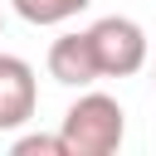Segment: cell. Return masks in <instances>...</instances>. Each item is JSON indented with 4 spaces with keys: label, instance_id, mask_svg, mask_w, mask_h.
<instances>
[{
    "label": "cell",
    "instance_id": "6da1fadb",
    "mask_svg": "<svg viewBox=\"0 0 156 156\" xmlns=\"http://www.w3.org/2000/svg\"><path fill=\"white\" fill-rule=\"evenodd\" d=\"M58 136H63L68 156H112L127 136V112L107 93H83L78 102H68Z\"/></svg>",
    "mask_w": 156,
    "mask_h": 156
},
{
    "label": "cell",
    "instance_id": "7a4b0ae2",
    "mask_svg": "<svg viewBox=\"0 0 156 156\" xmlns=\"http://www.w3.org/2000/svg\"><path fill=\"white\" fill-rule=\"evenodd\" d=\"M93 44H98V63H102V78H132L146 68L151 58V39L136 20L127 15H102L98 24H88Z\"/></svg>",
    "mask_w": 156,
    "mask_h": 156
},
{
    "label": "cell",
    "instance_id": "3957f363",
    "mask_svg": "<svg viewBox=\"0 0 156 156\" xmlns=\"http://www.w3.org/2000/svg\"><path fill=\"white\" fill-rule=\"evenodd\" d=\"M49 78L63 83V88H93L102 78V63H98V44L88 29H68L49 44Z\"/></svg>",
    "mask_w": 156,
    "mask_h": 156
},
{
    "label": "cell",
    "instance_id": "277c9868",
    "mask_svg": "<svg viewBox=\"0 0 156 156\" xmlns=\"http://www.w3.org/2000/svg\"><path fill=\"white\" fill-rule=\"evenodd\" d=\"M39 107V83L34 68L20 54H0V132L5 127H24Z\"/></svg>",
    "mask_w": 156,
    "mask_h": 156
},
{
    "label": "cell",
    "instance_id": "5b68a950",
    "mask_svg": "<svg viewBox=\"0 0 156 156\" xmlns=\"http://www.w3.org/2000/svg\"><path fill=\"white\" fill-rule=\"evenodd\" d=\"M10 5H15V15L24 24H63L78 10H88L93 0H10Z\"/></svg>",
    "mask_w": 156,
    "mask_h": 156
},
{
    "label": "cell",
    "instance_id": "8992f818",
    "mask_svg": "<svg viewBox=\"0 0 156 156\" xmlns=\"http://www.w3.org/2000/svg\"><path fill=\"white\" fill-rule=\"evenodd\" d=\"M10 151H15V156H68L63 136H44V132H29V136H20Z\"/></svg>",
    "mask_w": 156,
    "mask_h": 156
},
{
    "label": "cell",
    "instance_id": "52a82bcc",
    "mask_svg": "<svg viewBox=\"0 0 156 156\" xmlns=\"http://www.w3.org/2000/svg\"><path fill=\"white\" fill-rule=\"evenodd\" d=\"M151 83H156V68H151Z\"/></svg>",
    "mask_w": 156,
    "mask_h": 156
},
{
    "label": "cell",
    "instance_id": "ba28073f",
    "mask_svg": "<svg viewBox=\"0 0 156 156\" xmlns=\"http://www.w3.org/2000/svg\"><path fill=\"white\" fill-rule=\"evenodd\" d=\"M0 29H5V20H0Z\"/></svg>",
    "mask_w": 156,
    "mask_h": 156
}]
</instances>
